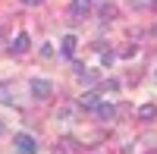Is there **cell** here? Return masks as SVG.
Masks as SVG:
<instances>
[{"label":"cell","instance_id":"cell-1","mask_svg":"<svg viewBox=\"0 0 157 154\" xmlns=\"http://www.w3.org/2000/svg\"><path fill=\"white\" fill-rule=\"evenodd\" d=\"M50 91H54V85H50L47 79H32V82H29V94H32L35 101H47Z\"/></svg>","mask_w":157,"mask_h":154},{"label":"cell","instance_id":"cell-2","mask_svg":"<svg viewBox=\"0 0 157 154\" xmlns=\"http://www.w3.org/2000/svg\"><path fill=\"white\" fill-rule=\"evenodd\" d=\"M13 145H16L19 154H35V151H38V138L29 135V132H19L16 138H13Z\"/></svg>","mask_w":157,"mask_h":154},{"label":"cell","instance_id":"cell-3","mask_svg":"<svg viewBox=\"0 0 157 154\" xmlns=\"http://www.w3.org/2000/svg\"><path fill=\"white\" fill-rule=\"evenodd\" d=\"M29 44H32V38L25 35V32H19L16 38H13V44H10V50H13V54H16V57H19V54H25V50H29Z\"/></svg>","mask_w":157,"mask_h":154},{"label":"cell","instance_id":"cell-4","mask_svg":"<svg viewBox=\"0 0 157 154\" xmlns=\"http://www.w3.org/2000/svg\"><path fill=\"white\" fill-rule=\"evenodd\" d=\"M88 13H91V0H72V3H69V16L72 19L88 16Z\"/></svg>","mask_w":157,"mask_h":154},{"label":"cell","instance_id":"cell-5","mask_svg":"<svg viewBox=\"0 0 157 154\" xmlns=\"http://www.w3.org/2000/svg\"><path fill=\"white\" fill-rule=\"evenodd\" d=\"M94 113H98V120H101V123H110V120L116 117V107L107 104V101H101V104L94 107Z\"/></svg>","mask_w":157,"mask_h":154},{"label":"cell","instance_id":"cell-6","mask_svg":"<svg viewBox=\"0 0 157 154\" xmlns=\"http://www.w3.org/2000/svg\"><path fill=\"white\" fill-rule=\"evenodd\" d=\"M57 148H60V154H82V151H78V142H75V138H60Z\"/></svg>","mask_w":157,"mask_h":154},{"label":"cell","instance_id":"cell-7","mask_svg":"<svg viewBox=\"0 0 157 154\" xmlns=\"http://www.w3.org/2000/svg\"><path fill=\"white\" fill-rule=\"evenodd\" d=\"M98 104H101V98H98L94 91H85L82 98H78V107H85V110H94Z\"/></svg>","mask_w":157,"mask_h":154},{"label":"cell","instance_id":"cell-8","mask_svg":"<svg viewBox=\"0 0 157 154\" xmlns=\"http://www.w3.org/2000/svg\"><path fill=\"white\" fill-rule=\"evenodd\" d=\"M75 47H78L75 35H66V38L60 41V50H63V57H72V54H75Z\"/></svg>","mask_w":157,"mask_h":154},{"label":"cell","instance_id":"cell-9","mask_svg":"<svg viewBox=\"0 0 157 154\" xmlns=\"http://www.w3.org/2000/svg\"><path fill=\"white\" fill-rule=\"evenodd\" d=\"M138 120H145V123L157 120V104H141L138 107Z\"/></svg>","mask_w":157,"mask_h":154},{"label":"cell","instance_id":"cell-10","mask_svg":"<svg viewBox=\"0 0 157 154\" xmlns=\"http://www.w3.org/2000/svg\"><path fill=\"white\" fill-rule=\"evenodd\" d=\"M78 79H82L85 85H94V82H98V69H82V72H78Z\"/></svg>","mask_w":157,"mask_h":154},{"label":"cell","instance_id":"cell-11","mask_svg":"<svg viewBox=\"0 0 157 154\" xmlns=\"http://www.w3.org/2000/svg\"><path fill=\"white\" fill-rule=\"evenodd\" d=\"M101 19H104V22H107V19H116V6H113V3H104V6H101Z\"/></svg>","mask_w":157,"mask_h":154},{"label":"cell","instance_id":"cell-12","mask_svg":"<svg viewBox=\"0 0 157 154\" xmlns=\"http://www.w3.org/2000/svg\"><path fill=\"white\" fill-rule=\"evenodd\" d=\"M113 60H116V54H110V50H101V63H104V66H110Z\"/></svg>","mask_w":157,"mask_h":154},{"label":"cell","instance_id":"cell-13","mask_svg":"<svg viewBox=\"0 0 157 154\" xmlns=\"http://www.w3.org/2000/svg\"><path fill=\"white\" fill-rule=\"evenodd\" d=\"M0 101H3V104H10V101H13V91H10L6 85H0Z\"/></svg>","mask_w":157,"mask_h":154},{"label":"cell","instance_id":"cell-14","mask_svg":"<svg viewBox=\"0 0 157 154\" xmlns=\"http://www.w3.org/2000/svg\"><path fill=\"white\" fill-rule=\"evenodd\" d=\"M41 57H54V44H44L41 47Z\"/></svg>","mask_w":157,"mask_h":154},{"label":"cell","instance_id":"cell-15","mask_svg":"<svg viewBox=\"0 0 157 154\" xmlns=\"http://www.w3.org/2000/svg\"><path fill=\"white\" fill-rule=\"evenodd\" d=\"M22 3H25V6H41L44 0H22Z\"/></svg>","mask_w":157,"mask_h":154},{"label":"cell","instance_id":"cell-16","mask_svg":"<svg viewBox=\"0 0 157 154\" xmlns=\"http://www.w3.org/2000/svg\"><path fill=\"white\" fill-rule=\"evenodd\" d=\"M129 3H132L135 10H141V6H145V0H129Z\"/></svg>","mask_w":157,"mask_h":154},{"label":"cell","instance_id":"cell-17","mask_svg":"<svg viewBox=\"0 0 157 154\" xmlns=\"http://www.w3.org/2000/svg\"><path fill=\"white\" fill-rule=\"evenodd\" d=\"M151 6H154V10H157V0H151Z\"/></svg>","mask_w":157,"mask_h":154},{"label":"cell","instance_id":"cell-18","mask_svg":"<svg viewBox=\"0 0 157 154\" xmlns=\"http://www.w3.org/2000/svg\"><path fill=\"white\" fill-rule=\"evenodd\" d=\"M148 154H157V151H148Z\"/></svg>","mask_w":157,"mask_h":154},{"label":"cell","instance_id":"cell-19","mask_svg":"<svg viewBox=\"0 0 157 154\" xmlns=\"http://www.w3.org/2000/svg\"><path fill=\"white\" fill-rule=\"evenodd\" d=\"M154 32H157V29H154Z\"/></svg>","mask_w":157,"mask_h":154}]
</instances>
